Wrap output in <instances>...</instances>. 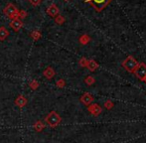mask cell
I'll return each instance as SVG.
<instances>
[{
  "instance_id": "cell-16",
  "label": "cell",
  "mask_w": 146,
  "mask_h": 143,
  "mask_svg": "<svg viewBox=\"0 0 146 143\" xmlns=\"http://www.w3.org/2000/svg\"><path fill=\"white\" fill-rule=\"evenodd\" d=\"M98 67V63L96 62V61H88V70L90 71H92V72H94V70H96V68Z\"/></svg>"
},
{
  "instance_id": "cell-3",
  "label": "cell",
  "mask_w": 146,
  "mask_h": 143,
  "mask_svg": "<svg viewBox=\"0 0 146 143\" xmlns=\"http://www.w3.org/2000/svg\"><path fill=\"white\" fill-rule=\"evenodd\" d=\"M122 66L127 72H129V73H134L135 69L138 66V63L136 62V60H135L134 58L129 56V57H127L126 60L122 63Z\"/></svg>"
},
{
  "instance_id": "cell-21",
  "label": "cell",
  "mask_w": 146,
  "mask_h": 143,
  "mask_svg": "<svg viewBox=\"0 0 146 143\" xmlns=\"http://www.w3.org/2000/svg\"><path fill=\"white\" fill-rule=\"evenodd\" d=\"M56 85H57L58 87H60V89H63V87H65V85H66L65 79H59V81L56 83Z\"/></svg>"
},
{
  "instance_id": "cell-10",
  "label": "cell",
  "mask_w": 146,
  "mask_h": 143,
  "mask_svg": "<svg viewBox=\"0 0 146 143\" xmlns=\"http://www.w3.org/2000/svg\"><path fill=\"white\" fill-rule=\"evenodd\" d=\"M43 75H44V77H46L47 79H52L53 77H55V75H56V72H55V70L52 67H47V68L43 71Z\"/></svg>"
},
{
  "instance_id": "cell-22",
  "label": "cell",
  "mask_w": 146,
  "mask_h": 143,
  "mask_svg": "<svg viewBox=\"0 0 146 143\" xmlns=\"http://www.w3.org/2000/svg\"><path fill=\"white\" fill-rule=\"evenodd\" d=\"M80 66L81 67H88V61L87 60L86 58H83L80 60Z\"/></svg>"
},
{
  "instance_id": "cell-7",
  "label": "cell",
  "mask_w": 146,
  "mask_h": 143,
  "mask_svg": "<svg viewBox=\"0 0 146 143\" xmlns=\"http://www.w3.org/2000/svg\"><path fill=\"white\" fill-rule=\"evenodd\" d=\"M14 103H15L16 107H18L19 108H23L28 103V101H27V99L24 97V95H18V97H16Z\"/></svg>"
},
{
  "instance_id": "cell-18",
  "label": "cell",
  "mask_w": 146,
  "mask_h": 143,
  "mask_svg": "<svg viewBox=\"0 0 146 143\" xmlns=\"http://www.w3.org/2000/svg\"><path fill=\"white\" fill-rule=\"evenodd\" d=\"M54 19H55V22H56L57 24H59V25H62V24H64V22L66 21L65 18H64L62 15H60V14H59L58 16H57V17H55Z\"/></svg>"
},
{
  "instance_id": "cell-4",
  "label": "cell",
  "mask_w": 146,
  "mask_h": 143,
  "mask_svg": "<svg viewBox=\"0 0 146 143\" xmlns=\"http://www.w3.org/2000/svg\"><path fill=\"white\" fill-rule=\"evenodd\" d=\"M86 2H90L96 11H102L106 5L110 2V0H85Z\"/></svg>"
},
{
  "instance_id": "cell-6",
  "label": "cell",
  "mask_w": 146,
  "mask_h": 143,
  "mask_svg": "<svg viewBox=\"0 0 146 143\" xmlns=\"http://www.w3.org/2000/svg\"><path fill=\"white\" fill-rule=\"evenodd\" d=\"M46 12H47V14H48V15L50 16V17L55 18V17H57V16L59 15V13H60V10H59L58 6H57L56 4L52 3L50 6H49L48 8H47Z\"/></svg>"
},
{
  "instance_id": "cell-12",
  "label": "cell",
  "mask_w": 146,
  "mask_h": 143,
  "mask_svg": "<svg viewBox=\"0 0 146 143\" xmlns=\"http://www.w3.org/2000/svg\"><path fill=\"white\" fill-rule=\"evenodd\" d=\"M33 127H34L35 131L41 132L45 129V124H44V122L41 121V120H37V121L34 123V125H33Z\"/></svg>"
},
{
  "instance_id": "cell-25",
  "label": "cell",
  "mask_w": 146,
  "mask_h": 143,
  "mask_svg": "<svg viewBox=\"0 0 146 143\" xmlns=\"http://www.w3.org/2000/svg\"><path fill=\"white\" fill-rule=\"evenodd\" d=\"M65 1H69V0H65Z\"/></svg>"
},
{
  "instance_id": "cell-1",
  "label": "cell",
  "mask_w": 146,
  "mask_h": 143,
  "mask_svg": "<svg viewBox=\"0 0 146 143\" xmlns=\"http://www.w3.org/2000/svg\"><path fill=\"white\" fill-rule=\"evenodd\" d=\"M61 121H62L61 116H60V114L57 111H55V110L51 111L50 113L45 117V122L52 128L57 127V126L61 123Z\"/></svg>"
},
{
  "instance_id": "cell-15",
  "label": "cell",
  "mask_w": 146,
  "mask_h": 143,
  "mask_svg": "<svg viewBox=\"0 0 146 143\" xmlns=\"http://www.w3.org/2000/svg\"><path fill=\"white\" fill-rule=\"evenodd\" d=\"M79 40H80V43H81L82 45H87L88 43L90 41V36H88V35L85 34V35L80 37Z\"/></svg>"
},
{
  "instance_id": "cell-20",
  "label": "cell",
  "mask_w": 146,
  "mask_h": 143,
  "mask_svg": "<svg viewBox=\"0 0 146 143\" xmlns=\"http://www.w3.org/2000/svg\"><path fill=\"white\" fill-rule=\"evenodd\" d=\"M26 17H27V12H26L25 10H19L18 18H19L20 20H22V19H25Z\"/></svg>"
},
{
  "instance_id": "cell-11",
  "label": "cell",
  "mask_w": 146,
  "mask_h": 143,
  "mask_svg": "<svg viewBox=\"0 0 146 143\" xmlns=\"http://www.w3.org/2000/svg\"><path fill=\"white\" fill-rule=\"evenodd\" d=\"M88 111H90L92 115L96 116L102 112V107H100L98 105H96V103H94V105H92L88 107Z\"/></svg>"
},
{
  "instance_id": "cell-2",
  "label": "cell",
  "mask_w": 146,
  "mask_h": 143,
  "mask_svg": "<svg viewBox=\"0 0 146 143\" xmlns=\"http://www.w3.org/2000/svg\"><path fill=\"white\" fill-rule=\"evenodd\" d=\"M3 13L11 20L19 19V18H18V15H19V9H18V8L12 3L7 4V5L4 7Z\"/></svg>"
},
{
  "instance_id": "cell-23",
  "label": "cell",
  "mask_w": 146,
  "mask_h": 143,
  "mask_svg": "<svg viewBox=\"0 0 146 143\" xmlns=\"http://www.w3.org/2000/svg\"><path fill=\"white\" fill-rule=\"evenodd\" d=\"M29 3L33 6H39L42 2V0H28Z\"/></svg>"
},
{
  "instance_id": "cell-14",
  "label": "cell",
  "mask_w": 146,
  "mask_h": 143,
  "mask_svg": "<svg viewBox=\"0 0 146 143\" xmlns=\"http://www.w3.org/2000/svg\"><path fill=\"white\" fill-rule=\"evenodd\" d=\"M30 37L34 41H38V40H40L41 37H42V33H41L39 30H34V31H32L30 33Z\"/></svg>"
},
{
  "instance_id": "cell-9",
  "label": "cell",
  "mask_w": 146,
  "mask_h": 143,
  "mask_svg": "<svg viewBox=\"0 0 146 143\" xmlns=\"http://www.w3.org/2000/svg\"><path fill=\"white\" fill-rule=\"evenodd\" d=\"M10 26H11V28L14 30V31L18 32V31H20V29H21L22 27H23V22H22V20H20V19L11 20Z\"/></svg>"
},
{
  "instance_id": "cell-17",
  "label": "cell",
  "mask_w": 146,
  "mask_h": 143,
  "mask_svg": "<svg viewBox=\"0 0 146 143\" xmlns=\"http://www.w3.org/2000/svg\"><path fill=\"white\" fill-rule=\"evenodd\" d=\"M29 87L32 91H36V89L39 87V83L36 81V79H33V81H31L29 83Z\"/></svg>"
},
{
  "instance_id": "cell-19",
  "label": "cell",
  "mask_w": 146,
  "mask_h": 143,
  "mask_svg": "<svg viewBox=\"0 0 146 143\" xmlns=\"http://www.w3.org/2000/svg\"><path fill=\"white\" fill-rule=\"evenodd\" d=\"M85 81H86V83H87V85H92V83H94V77H92V75H88V77H86Z\"/></svg>"
},
{
  "instance_id": "cell-8",
  "label": "cell",
  "mask_w": 146,
  "mask_h": 143,
  "mask_svg": "<svg viewBox=\"0 0 146 143\" xmlns=\"http://www.w3.org/2000/svg\"><path fill=\"white\" fill-rule=\"evenodd\" d=\"M80 101H81V103H84L85 105H92V103L94 101V97H92V95H90V93H86L82 95Z\"/></svg>"
},
{
  "instance_id": "cell-13",
  "label": "cell",
  "mask_w": 146,
  "mask_h": 143,
  "mask_svg": "<svg viewBox=\"0 0 146 143\" xmlns=\"http://www.w3.org/2000/svg\"><path fill=\"white\" fill-rule=\"evenodd\" d=\"M8 36H9V31L4 26H1L0 27V41H4Z\"/></svg>"
},
{
  "instance_id": "cell-24",
  "label": "cell",
  "mask_w": 146,
  "mask_h": 143,
  "mask_svg": "<svg viewBox=\"0 0 146 143\" xmlns=\"http://www.w3.org/2000/svg\"><path fill=\"white\" fill-rule=\"evenodd\" d=\"M111 105H111V103H110V101H108V103H106V107H108H108H110Z\"/></svg>"
},
{
  "instance_id": "cell-5",
  "label": "cell",
  "mask_w": 146,
  "mask_h": 143,
  "mask_svg": "<svg viewBox=\"0 0 146 143\" xmlns=\"http://www.w3.org/2000/svg\"><path fill=\"white\" fill-rule=\"evenodd\" d=\"M134 73H135L136 77H138L139 79H141V81H144L145 77H146V65L143 64V63L138 64L137 68L135 69Z\"/></svg>"
},
{
  "instance_id": "cell-26",
  "label": "cell",
  "mask_w": 146,
  "mask_h": 143,
  "mask_svg": "<svg viewBox=\"0 0 146 143\" xmlns=\"http://www.w3.org/2000/svg\"><path fill=\"white\" fill-rule=\"evenodd\" d=\"M144 81H146V77H145V79H144Z\"/></svg>"
}]
</instances>
